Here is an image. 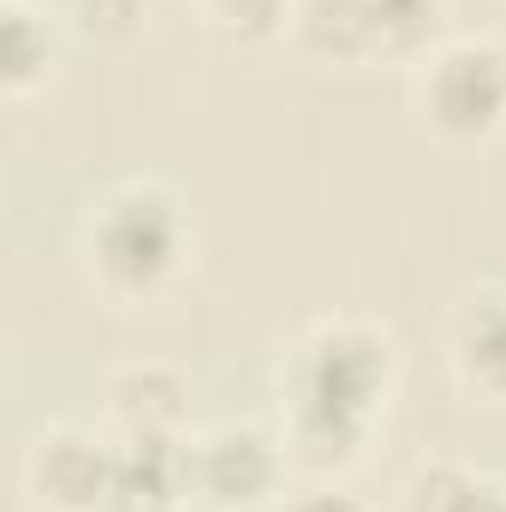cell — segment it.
I'll list each match as a JSON object with an SVG mask.
<instances>
[{"label": "cell", "mask_w": 506, "mask_h": 512, "mask_svg": "<svg viewBox=\"0 0 506 512\" xmlns=\"http://www.w3.org/2000/svg\"><path fill=\"white\" fill-rule=\"evenodd\" d=\"M399 376L393 340L376 322L328 316L280 358V441L298 471H346L364 459Z\"/></svg>", "instance_id": "6da1fadb"}, {"label": "cell", "mask_w": 506, "mask_h": 512, "mask_svg": "<svg viewBox=\"0 0 506 512\" xmlns=\"http://www.w3.org/2000/svg\"><path fill=\"white\" fill-rule=\"evenodd\" d=\"M197 251L191 209L161 179H126L102 191L84 215V268L114 304L161 298Z\"/></svg>", "instance_id": "7a4b0ae2"}, {"label": "cell", "mask_w": 506, "mask_h": 512, "mask_svg": "<svg viewBox=\"0 0 506 512\" xmlns=\"http://www.w3.org/2000/svg\"><path fill=\"white\" fill-rule=\"evenodd\" d=\"M417 126L453 149L489 143L506 131V48L495 36H441L411 66Z\"/></svg>", "instance_id": "3957f363"}, {"label": "cell", "mask_w": 506, "mask_h": 512, "mask_svg": "<svg viewBox=\"0 0 506 512\" xmlns=\"http://www.w3.org/2000/svg\"><path fill=\"white\" fill-rule=\"evenodd\" d=\"M286 471H292V453L268 423L227 417L191 435V501L209 512H256L280 501Z\"/></svg>", "instance_id": "277c9868"}, {"label": "cell", "mask_w": 506, "mask_h": 512, "mask_svg": "<svg viewBox=\"0 0 506 512\" xmlns=\"http://www.w3.org/2000/svg\"><path fill=\"white\" fill-rule=\"evenodd\" d=\"M114 435L96 423H54L24 459V495L42 512H108Z\"/></svg>", "instance_id": "5b68a950"}, {"label": "cell", "mask_w": 506, "mask_h": 512, "mask_svg": "<svg viewBox=\"0 0 506 512\" xmlns=\"http://www.w3.org/2000/svg\"><path fill=\"white\" fill-rule=\"evenodd\" d=\"M191 501V435H114L108 512H179Z\"/></svg>", "instance_id": "8992f818"}, {"label": "cell", "mask_w": 506, "mask_h": 512, "mask_svg": "<svg viewBox=\"0 0 506 512\" xmlns=\"http://www.w3.org/2000/svg\"><path fill=\"white\" fill-rule=\"evenodd\" d=\"M102 411H108L114 435H185V423H191V376L179 364H161V358L120 364L102 382Z\"/></svg>", "instance_id": "52a82bcc"}, {"label": "cell", "mask_w": 506, "mask_h": 512, "mask_svg": "<svg viewBox=\"0 0 506 512\" xmlns=\"http://www.w3.org/2000/svg\"><path fill=\"white\" fill-rule=\"evenodd\" d=\"M447 358L453 376L471 399L483 405H506V292L483 286L459 304L453 328H447Z\"/></svg>", "instance_id": "ba28073f"}, {"label": "cell", "mask_w": 506, "mask_h": 512, "mask_svg": "<svg viewBox=\"0 0 506 512\" xmlns=\"http://www.w3.org/2000/svg\"><path fill=\"white\" fill-rule=\"evenodd\" d=\"M286 36L310 66H370V60H381L376 18L364 0H292Z\"/></svg>", "instance_id": "9c48e42d"}, {"label": "cell", "mask_w": 506, "mask_h": 512, "mask_svg": "<svg viewBox=\"0 0 506 512\" xmlns=\"http://www.w3.org/2000/svg\"><path fill=\"white\" fill-rule=\"evenodd\" d=\"M54 72V12L42 0H0V90L24 102Z\"/></svg>", "instance_id": "30bf717a"}, {"label": "cell", "mask_w": 506, "mask_h": 512, "mask_svg": "<svg viewBox=\"0 0 506 512\" xmlns=\"http://www.w3.org/2000/svg\"><path fill=\"white\" fill-rule=\"evenodd\" d=\"M405 512H506V483L459 459H429L405 483Z\"/></svg>", "instance_id": "8fae6325"}, {"label": "cell", "mask_w": 506, "mask_h": 512, "mask_svg": "<svg viewBox=\"0 0 506 512\" xmlns=\"http://www.w3.org/2000/svg\"><path fill=\"white\" fill-rule=\"evenodd\" d=\"M370 18H376L381 36V60H423L435 42H441V18H447V0H364Z\"/></svg>", "instance_id": "7c38bea8"}, {"label": "cell", "mask_w": 506, "mask_h": 512, "mask_svg": "<svg viewBox=\"0 0 506 512\" xmlns=\"http://www.w3.org/2000/svg\"><path fill=\"white\" fill-rule=\"evenodd\" d=\"M197 12L227 42H268V36H286L292 0H197Z\"/></svg>", "instance_id": "4fadbf2b"}, {"label": "cell", "mask_w": 506, "mask_h": 512, "mask_svg": "<svg viewBox=\"0 0 506 512\" xmlns=\"http://www.w3.org/2000/svg\"><path fill=\"white\" fill-rule=\"evenodd\" d=\"M72 18L96 42H131L143 30V0H72Z\"/></svg>", "instance_id": "5bb4252c"}, {"label": "cell", "mask_w": 506, "mask_h": 512, "mask_svg": "<svg viewBox=\"0 0 506 512\" xmlns=\"http://www.w3.org/2000/svg\"><path fill=\"white\" fill-rule=\"evenodd\" d=\"M280 512H370V507L352 489H340V483H310V489H298Z\"/></svg>", "instance_id": "9a60e30c"}]
</instances>
